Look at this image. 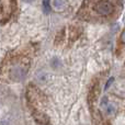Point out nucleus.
<instances>
[{
    "label": "nucleus",
    "instance_id": "obj_1",
    "mask_svg": "<svg viewBox=\"0 0 125 125\" xmlns=\"http://www.w3.org/2000/svg\"><path fill=\"white\" fill-rule=\"evenodd\" d=\"M115 6L111 0H95L93 3V11L98 15L109 17L114 13Z\"/></svg>",
    "mask_w": 125,
    "mask_h": 125
},
{
    "label": "nucleus",
    "instance_id": "obj_2",
    "mask_svg": "<svg viewBox=\"0 0 125 125\" xmlns=\"http://www.w3.org/2000/svg\"><path fill=\"white\" fill-rule=\"evenodd\" d=\"M29 70V65L25 61L24 62H19L18 61L11 67L10 70V77L15 81H20L26 76Z\"/></svg>",
    "mask_w": 125,
    "mask_h": 125
},
{
    "label": "nucleus",
    "instance_id": "obj_3",
    "mask_svg": "<svg viewBox=\"0 0 125 125\" xmlns=\"http://www.w3.org/2000/svg\"><path fill=\"white\" fill-rule=\"evenodd\" d=\"M12 9V0H0V17L2 14L9 15Z\"/></svg>",
    "mask_w": 125,
    "mask_h": 125
},
{
    "label": "nucleus",
    "instance_id": "obj_4",
    "mask_svg": "<svg viewBox=\"0 0 125 125\" xmlns=\"http://www.w3.org/2000/svg\"><path fill=\"white\" fill-rule=\"evenodd\" d=\"M36 80L40 82V83H44V82H46L48 80V78H50V76H48V73H46V71H39V73H36Z\"/></svg>",
    "mask_w": 125,
    "mask_h": 125
},
{
    "label": "nucleus",
    "instance_id": "obj_5",
    "mask_svg": "<svg viewBox=\"0 0 125 125\" xmlns=\"http://www.w3.org/2000/svg\"><path fill=\"white\" fill-rule=\"evenodd\" d=\"M53 6L57 9V10H62L66 7V1L65 0H54L53 1Z\"/></svg>",
    "mask_w": 125,
    "mask_h": 125
},
{
    "label": "nucleus",
    "instance_id": "obj_6",
    "mask_svg": "<svg viewBox=\"0 0 125 125\" xmlns=\"http://www.w3.org/2000/svg\"><path fill=\"white\" fill-rule=\"evenodd\" d=\"M43 9L45 13H48L51 11V6L48 3V0H43Z\"/></svg>",
    "mask_w": 125,
    "mask_h": 125
},
{
    "label": "nucleus",
    "instance_id": "obj_7",
    "mask_svg": "<svg viewBox=\"0 0 125 125\" xmlns=\"http://www.w3.org/2000/svg\"><path fill=\"white\" fill-rule=\"evenodd\" d=\"M113 81H114V78H110V79H109L108 80V82H106V83H105V87H104V90H108V89H109V87H110L111 86V83H112V82Z\"/></svg>",
    "mask_w": 125,
    "mask_h": 125
},
{
    "label": "nucleus",
    "instance_id": "obj_8",
    "mask_svg": "<svg viewBox=\"0 0 125 125\" xmlns=\"http://www.w3.org/2000/svg\"><path fill=\"white\" fill-rule=\"evenodd\" d=\"M106 102H108V98L104 97L103 99H102V103H101V105H102V106H103V105H106Z\"/></svg>",
    "mask_w": 125,
    "mask_h": 125
},
{
    "label": "nucleus",
    "instance_id": "obj_9",
    "mask_svg": "<svg viewBox=\"0 0 125 125\" xmlns=\"http://www.w3.org/2000/svg\"><path fill=\"white\" fill-rule=\"evenodd\" d=\"M113 111H114V108H113L112 105H109V108H108V113H112Z\"/></svg>",
    "mask_w": 125,
    "mask_h": 125
},
{
    "label": "nucleus",
    "instance_id": "obj_10",
    "mask_svg": "<svg viewBox=\"0 0 125 125\" xmlns=\"http://www.w3.org/2000/svg\"><path fill=\"white\" fill-rule=\"evenodd\" d=\"M121 40H122V42L123 43H125V31L123 33H122V36H121Z\"/></svg>",
    "mask_w": 125,
    "mask_h": 125
},
{
    "label": "nucleus",
    "instance_id": "obj_11",
    "mask_svg": "<svg viewBox=\"0 0 125 125\" xmlns=\"http://www.w3.org/2000/svg\"><path fill=\"white\" fill-rule=\"evenodd\" d=\"M24 1H26V2H31V1H33V0H24Z\"/></svg>",
    "mask_w": 125,
    "mask_h": 125
},
{
    "label": "nucleus",
    "instance_id": "obj_12",
    "mask_svg": "<svg viewBox=\"0 0 125 125\" xmlns=\"http://www.w3.org/2000/svg\"><path fill=\"white\" fill-rule=\"evenodd\" d=\"M123 21H124V23H125V14H124V18H123Z\"/></svg>",
    "mask_w": 125,
    "mask_h": 125
}]
</instances>
